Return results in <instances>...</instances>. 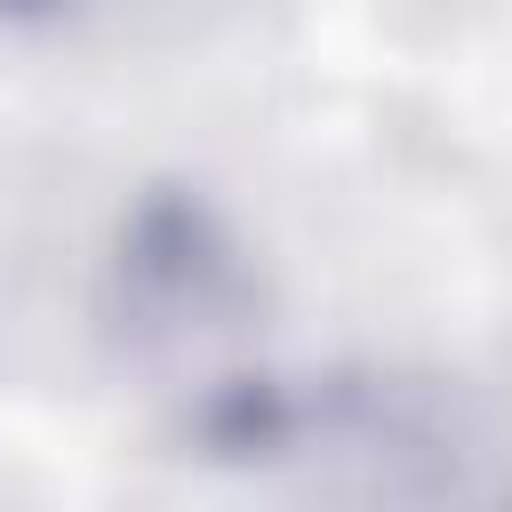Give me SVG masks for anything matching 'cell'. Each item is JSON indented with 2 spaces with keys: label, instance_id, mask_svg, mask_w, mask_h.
Returning a JSON list of instances; mask_svg holds the SVG:
<instances>
[{
  "label": "cell",
  "instance_id": "1",
  "mask_svg": "<svg viewBox=\"0 0 512 512\" xmlns=\"http://www.w3.org/2000/svg\"><path fill=\"white\" fill-rule=\"evenodd\" d=\"M8 16H40V8H56V0H0Z\"/></svg>",
  "mask_w": 512,
  "mask_h": 512
}]
</instances>
